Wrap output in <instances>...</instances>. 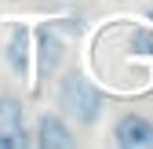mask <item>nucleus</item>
<instances>
[{
	"label": "nucleus",
	"mask_w": 153,
	"mask_h": 149,
	"mask_svg": "<svg viewBox=\"0 0 153 149\" xmlns=\"http://www.w3.org/2000/svg\"><path fill=\"white\" fill-rule=\"evenodd\" d=\"M59 102H62V109L76 124H95L99 113H102V95H99V87H95L84 73H69V77L62 80Z\"/></svg>",
	"instance_id": "obj_1"
},
{
	"label": "nucleus",
	"mask_w": 153,
	"mask_h": 149,
	"mask_svg": "<svg viewBox=\"0 0 153 149\" xmlns=\"http://www.w3.org/2000/svg\"><path fill=\"white\" fill-rule=\"evenodd\" d=\"M113 138L124 149H153V120L142 113H124L113 124Z\"/></svg>",
	"instance_id": "obj_2"
},
{
	"label": "nucleus",
	"mask_w": 153,
	"mask_h": 149,
	"mask_svg": "<svg viewBox=\"0 0 153 149\" xmlns=\"http://www.w3.org/2000/svg\"><path fill=\"white\" fill-rule=\"evenodd\" d=\"M18 145H26L22 105L15 98H0V149H18Z\"/></svg>",
	"instance_id": "obj_3"
},
{
	"label": "nucleus",
	"mask_w": 153,
	"mask_h": 149,
	"mask_svg": "<svg viewBox=\"0 0 153 149\" xmlns=\"http://www.w3.org/2000/svg\"><path fill=\"white\" fill-rule=\"evenodd\" d=\"M36 127H40L36 142H40L44 149H59V145H73V142H76V138H73V131L66 127V120H62V117H55V113H44Z\"/></svg>",
	"instance_id": "obj_4"
},
{
	"label": "nucleus",
	"mask_w": 153,
	"mask_h": 149,
	"mask_svg": "<svg viewBox=\"0 0 153 149\" xmlns=\"http://www.w3.org/2000/svg\"><path fill=\"white\" fill-rule=\"evenodd\" d=\"M59 58H62V40L55 33H40V69L44 73H51L55 66H59Z\"/></svg>",
	"instance_id": "obj_5"
},
{
	"label": "nucleus",
	"mask_w": 153,
	"mask_h": 149,
	"mask_svg": "<svg viewBox=\"0 0 153 149\" xmlns=\"http://www.w3.org/2000/svg\"><path fill=\"white\" fill-rule=\"evenodd\" d=\"M7 58H11V66H15L18 73H26V69H29V33H26V29H15Z\"/></svg>",
	"instance_id": "obj_6"
}]
</instances>
